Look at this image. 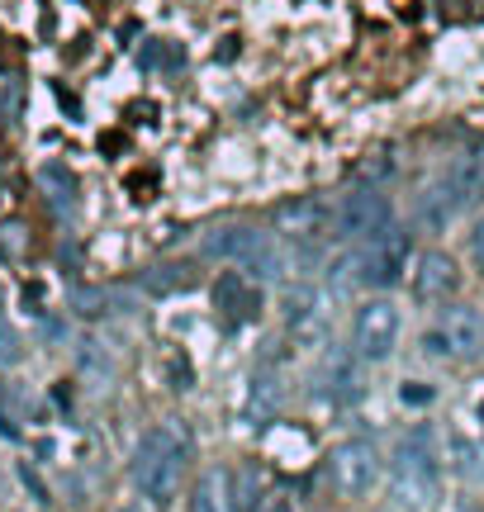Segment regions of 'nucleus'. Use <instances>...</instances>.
<instances>
[{
  "instance_id": "f257e3e1",
  "label": "nucleus",
  "mask_w": 484,
  "mask_h": 512,
  "mask_svg": "<svg viewBox=\"0 0 484 512\" xmlns=\"http://www.w3.org/2000/svg\"><path fill=\"white\" fill-rule=\"evenodd\" d=\"M409 266V228L399 223H380L371 238L356 252L337 256L328 266V290L333 294H356V290H390L394 280Z\"/></svg>"
},
{
  "instance_id": "f03ea898",
  "label": "nucleus",
  "mask_w": 484,
  "mask_h": 512,
  "mask_svg": "<svg viewBox=\"0 0 484 512\" xmlns=\"http://www.w3.org/2000/svg\"><path fill=\"white\" fill-rule=\"evenodd\" d=\"M186 427L176 422H162L143 432L138 451H133V484L138 494L152 498V503H171L176 489H181V475H186Z\"/></svg>"
},
{
  "instance_id": "7ed1b4c3",
  "label": "nucleus",
  "mask_w": 484,
  "mask_h": 512,
  "mask_svg": "<svg viewBox=\"0 0 484 512\" xmlns=\"http://www.w3.org/2000/svg\"><path fill=\"white\" fill-rule=\"evenodd\" d=\"M437 484H442V451L432 446V427H413L394 446V508L428 512L437 503Z\"/></svg>"
},
{
  "instance_id": "20e7f679",
  "label": "nucleus",
  "mask_w": 484,
  "mask_h": 512,
  "mask_svg": "<svg viewBox=\"0 0 484 512\" xmlns=\"http://www.w3.org/2000/svg\"><path fill=\"white\" fill-rule=\"evenodd\" d=\"M200 247H205V256H233L242 266H252L261 280L285 271L276 238L266 228H257V223H219V228H209L205 238H200Z\"/></svg>"
},
{
  "instance_id": "39448f33",
  "label": "nucleus",
  "mask_w": 484,
  "mask_h": 512,
  "mask_svg": "<svg viewBox=\"0 0 484 512\" xmlns=\"http://www.w3.org/2000/svg\"><path fill=\"white\" fill-rule=\"evenodd\" d=\"M380 223H390V200L380 195V185L375 181L352 185L333 209V233L342 242H366Z\"/></svg>"
},
{
  "instance_id": "423d86ee",
  "label": "nucleus",
  "mask_w": 484,
  "mask_h": 512,
  "mask_svg": "<svg viewBox=\"0 0 484 512\" xmlns=\"http://www.w3.org/2000/svg\"><path fill=\"white\" fill-rule=\"evenodd\" d=\"M399 347V309L390 299H366L352 318V351L361 361H390Z\"/></svg>"
},
{
  "instance_id": "0eeeda50",
  "label": "nucleus",
  "mask_w": 484,
  "mask_h": 512,
  "mask_svg": "<svg viewBox=\"0 0 484 512\" xmlns=\"http://www.w3.org/2000/svg\"><path fill=\"white\" fill-rule=\"evenodd\" d=\"M328 475L342 498H366L380 484V451L371 441H342L328 460Z\"/></svg>"
},
{
  "instance_id": "6e6552de",
  "label": "nucleus",
  "mask_w": 484,
  "mask_h": 512,
  "mask_svg": "<svg viewBox=\"0 0 484 512\" xmlns=\"http://www.w3.org/2000/svg\"><path fill=\"white\" fill-rule=\"evenodd\" d=\"M432 347L456 356V361H475L484 351V313L470 304H447L432 328Z\"/></svg>"
},
{
  "instance_id": "1a4fd4ad",
  "label": "nucleus",
  "mask_w": 484,
  "mask_h": 512,
  "mask_svg": "<svg viewBox=\"0 0 484 512\" xmlns=\"http://www.w3.org/2000/svg\"><path fill=\"white\" fill-rule=\"evenodd\" d=\"M328 323H333V309H328V294L309 290V285H295V294L285 299V328L299 347H314L328 337Z\"/></svg>"
},
{
  "instance_id": "9d476101",
  "label": "nucleus",
  "mask_w": 484,
  "mask_h": 512,
  "mask_svg": "<svg viewBox=\"0 0 484 512\" xmlns=\"http://www.w3.org/2000/svg\"><path fill=\"white\" fill-rule=\"evenodd\" d=\"M318 389H323V399L342 403V408L361 403L366 399V370H361V356H352V351H333V356L323 361Z\"/></svg>"
},
{
  "instance_id": "9b49d317",
  "label": "nucleus",
  "mask_w": 484,
  "mask_h": 512,
  "mask_svg": "<svg viewBox=\"0 0 484 512\" xmlns=\"http://www.w3.org/2000/svg\"><path fill=\"white\" fill-rule=\"evenodd\" d=\"M328 228H333V204L318 200V195L285 204V209L276 214V233L280 238H290V242H318Z\"/></svg>"
},
{
  "instance_id": "f8f14e48",
  "label": "nucleus",
  "mask_w": 484,
  "mask_h": 512,
  "mask_svg": "<svg viewBox=\"0 0 484 512\" xmlns=\"http://www.w3.org/2000/svg\"><path fill=\"white\" fill-rule=\"evenodd\" d=\"M442 185L451 190V200H456V209H461V214H466V209H475V204L484 200V143H470L466 152L447 166Z\"/></svg>"
},
{
  "instance_id": "ddd939ff",
  "label": "nucleus",
  "mask_w": 484,
  "mask_h": 512,
  "mask_svg": "<svg viewBox=\"0 0 484 512\" xmlns=\"http://www.w3.org/2000/svg\"><path fill=\"white\" fill-rule=\"evenodd\" d=\"M214 309H219V318H224L228 328H242V323H252L261 313V294L238 271H228L214 280Z\"/></svg>"
},
{
  "instance_id": "4468645a",
  "label": "nucleus",
  "mask_w": 484,
  "mask_h": 512,
  "mask_svg": "<svg viewBox=\"0 0 484 512\" xmlns=\"http://www.w3.org/2000/svg\"><path fill=\"white\" fill-rule=\"evenodd\" d=\"M461 290V271H456V256L447 252H423L418 256V271H413V294L432 304V299H447Z\"/></svg>"
},
{
  "instance_id": "2eb2a0df",
  "label": "nucleus",
  "mask_w": 484,
  "mask_h": 512,
  "mask_svg": "<svg viewBox=\"0 0 484 512\" xmlns=\"http://www.w3.org/2000/svg\"><path fill=\"white\" fill-rule=\"evenodd\" d=\"M456 214H461V209H456V200H451V190L442 181H428L418 190V200H413V219L423 223L428 233H442Z\"/></svg>"
},
{
  "instance_id": "dca6fc26",
  "label": "nucleus",
  "mask_w": 484,
  "mask_h": 512,
  "mask_svg": "<svg viewBox=\"0 0 484 512\" xmlns=\"http://www.w3.org/2000/svg\"><path fill=\"white\" fill-rule=\"evenodd\" d=\"M195 280H200V266H195V261H162V266L143 271V290H148L152 299H167V294L190 290Z\"/></svg>"
},
{
  "instance_id": "f3484780",
  "label": "nucleus",
  "mask_w": 484,
  "mask_h": 512,
  "mask_svg": "<svg viewBox=\"0 0 484 512\" xmlns=\"http://www.w3.org/2000/svg\"><path fill=\"white\" fill-rule=\"evenodd\" d=\"M447 465L461 479H484V441L447 437Z\"/></svg>"
},
{
  "instance_id": "a211bd4d",
  "label": "nucleus",
  "mask_w": 484,
  "mask_h": 512,
  "mask_svg": "<svg viewBox=\"0 0 484 512\" xmlns=\"http://www.w3.org/2000/svg\"><path fill=\"white\" fill-rule=\"evenodd\" d=\"M38 181H43V195L53 200V209H72V200H76V176L67 171V166L48 162L43 171H38Z\"/></svg>"
},
{
  "instance_id": "6ab92c4d",
  "label": "nucleus",
  "mask_w": 484,
  "mask_h": 512,
  "mask_svg": "<svg viewBox=\"0 0 484 512\" xmlns=\"http://www.w3.org/2000/svg\"><path fill=\"white\" fill-rule=\"evenodd\" d=\"M190 512H233V498H224V475H205L190 489Z\"/></svg>"
},
{
  "instance_id": "aec40b11",
  "label": "nucleus",
  "mask_w": 484,
  "mask_h": 512,
  "mask_svg": "<svg viewBox=\"0 0 484 512\" xmlns=\"http://www.w3.org/2000/svg\"><path fill=\"white\" fill-rule=\"evenodd\" d=\"M261 503V475L257 470H238L233 475V512H257Z\"/></svg>"
},
{
  "instance_id": "412c9836",
  "label": "nucleus",
  "mask_w": 484,
  "mask_h": 512,
  "mask_svg": "<svg viewBox=\"0 0 484 512\" xmlns=\"http://www.w3.org/2000/svg\"><path fill=\"white\" fill-rule=\"evenodd\" d=\"M437 10L447 24H475V19H484V0H442Z\"/></svg>"
},
{
  "instance_id": "4be33fe9",
  "label": "nucleus",
  "mask_w": 484,
  "mask_h": 512,
  "mask_svg": "<svg viewBox=\"0 0 484 512\" xmlns=\"http://www.w3.org/2000/svg\"><path fill=\"white\" fill-rule=\"evenodd\" d=\"M276 394H280V380L266 370L257 384H252V408H261V413H271L276 408Z\"/></svg>"
},
{
  "instance_id": "5701e85b",
  "label": "nucleus",
  "mask_w": 484,
  "mask_h": 512,
  "mask_svg": "<svg viewBox=\"0 0 484 512\" xmlns=\"http://www.w3.org/2000/svg\"><path fill=\"white\" fill-rule=\"evenodd\" d=\"M19 361V332L0 318V366H15Z\"/></svg>"
},
{
  "instance_id": "b1692460",
  "label": "nucleus",
  "mask_w": 484,
  "mask_h": 512,
  "mask_svg": "<svg viewBox=\"0 0 484 512\" xmlns=\"http://www.w3.org/2000/svg\"><path fill=\"white\" fill-rule=\"evenodd\" d=\"M0 247L10 252V261H19L24 256V228L19 223H0Z\"/></svg>"
},
{
  "instance_id": "393cba45",
  "label": "nucleus",
  "mask_w": 484,
  "mask_h": 512,
  "mask_svg": "<svg viewBox=\"0 0 484 512\" xmlns=\"http://www.w3.org/2000/svg\"><path fill=\"white\" fill-rule=\"evenodd\" d=\"M138 57H143V67H162V62L171 57V48L167 43H143V53Z\"/></svg>"
},
{
  "instance_id": "a878e982",
  "label": "nucleus",
  "mask_w": 484,
  "mask_h": 512,
  "mask_svg": "<svg viewBox=\"0 0 484 512\" xmlns=\"http://www.w3.org/2000/svg\"><path fill=\"white\" fill-rule=\"evenodd\" d=\"M470 256H475V266L484 271V219H475V228H470Z\"/></svg>"
},
{
  "instance_id": "bb28decb",
  "label": "nucleus",
  "mask_w": 484,
  "mask_h": 512,
  "mask_svg": "<svg viewBox=\"0 0 484 512\" xmlns=\"http://www.w3.org/2000/svg\"><path fill=\"white\" fill-rule=\"evenodd\" d=\"M428 399V389L423 384H404V403H423Z\"/></svg>"
},
{
  "instance_id": "cd10ccee",
  "label": "nucleus",
  "mask_w": 484,
  "mask_h": 512,
  "mask_svg": "<svg viewBox=\"0 0 484 512\" xmlns=\"http://www.w3.org/2000/svg\"><path fill=\"white\" fill-rule=\"evenodd\" d=\"M261 512H295V508H290L285 498H276V503H266V508H261Z\"/></svg>"
},
{
  "instance_id": "c85d7f7f",
  "label": "nucleus",
  "mask_w": 484,
  "mask_h": 512,
  "mask_svg": "<svg viewBox=\"0 0 484 512\" xmlns=\"http://www.w3.org/2000/svg\"><path fill=\"white\" fill-rule=\"evenodd\" d=\"M475 413H480V422H484V403H475Z\"/></svg>"
}]
</instances>
